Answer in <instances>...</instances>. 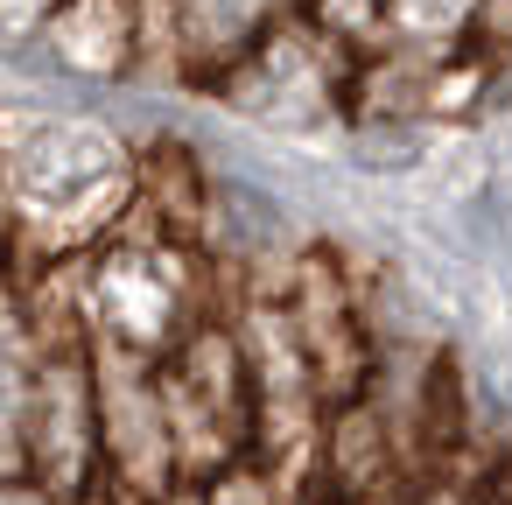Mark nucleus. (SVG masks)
Listing matches in <instances>:
<instances>
[{"label": "nucleus", "instance_id": "1", "mask_svg": "<svg viewBox=\"0 0 512 505\" xmlns=\"http://www.w3.org/2000/svg\"><path fill=\"white\" fill-rule=\"evenodd\" d=\"M0 190L22 218V274L71 267L134 218L141 148L92 113L0 106Z\"/></svg>", "mask_w": 512, "mask_h": 505}, {"label": "nucleus", "instance_id": "2", "mask_svg": "<svg viewBox=\"0 0 512 505\" xmlns=\"http://www.w3.org/2000/svg\"><path fill=\"white\" fill-rule=\"evenodd\" d=\"M64 281L85 337L106 358H134V365H169L211 316L232 309V274L218 267V253L155 232L141 211L85 260H71Z\"/></svg>", "mask_w": 512, "mask_h": 505}, {"label": "nucleus", "instance_id": "3", "mask_svg": "<svg viewBox=\"0 0 512 505\" xmlns=\"http://www.w3.org/2000/svg\"><path fill=\"white\" fill-rule=\"evenodd\" d=\"M351 78L358 50L330 43L309 15H288L211 85V99L267 134H323L351 120Z\"/></svg>", "mask_w": 512, "mask_h": 505}, {"label": "nucleus", "instance_id": "4", "mask_svg": "<svg viewBox=\"0 0 512 505\" xmlns=\"http://www.w3.org/2000/svg\"><path fill=\"white\" fill-rule=\"evenodd\" d=\"M43 50L71 78H127L155 50L148 0H57V15L43 29Z\"/></svg>", "mask_w": 512, "mask_h": 505}, {"label": "nucleus", "instance_id": "5", "mask_svg": "<svg viewBox=\"0 0 512 505\" xmlns=\"http://www.w3.org/2000/svg\"><path fill=\"white\" fill-rule=\"evenodd\" d=\"M43 358V323L22 281H0V484H22V421Z\"/></svg>", "mask_w": 512, "mask_h": 505}, {"label": "nucleus", "instance_id": "6", "mask_svg": "<svg viewBox=\"0 0 512 505\" xmlns=\"http://www.w3.org/2000/svg\"><path fill=\"white\" fill-rule=\"evenodd\" d=\"M484 8L491 0H386L379 50L428 57V64L470 57V50H484Z\"/></svg>", "mask_w": 512, "mask_h": 505}, {"label": "nucleus", "instance_id": "7", "mask_svg": "<svg viewBox=\"0 0 512 505\" xmlns=\"http://www.w3.org/2000/svg\"><path fill=\"white\" fill-rule=\"evenodd\" d=\"M302 15H309L330 43H344V50H358V57H372L379 36H386V0H302Z\"/></svg>", "mask_w": 512, "mask_h": 505}, {"label": "nucleus", "instance_id": "8", "mask_svg": "<svg viewBox=\"0 0 512 505\" xmlns=\"http://www.w3.org/2000/svg\"><path fill=\"white\" fill-rule=\"evenodd\" d=\"M204 505H302V491L288 484V477H274L267 463H232V470H218L211 484H204Z\"/></svg>", "mask_w": 512, "mask_h": 505}, {"label": "nucleus", "instance_id": "9", "mask_svg": "<svg viewBox=\"0 0 512 505\" xmlns=\"http://www.w3.org/2000/svg\"><path fill=\"white\" fill-rule=\"evenodd\" d=\"M57 0H0V43H43Z\"/></svg>", "mask_w": 512, "mask_h": 505}, {"label": "nucleus", "instance_id": "10", "mask_svg": "<svg viewBox=\"0 0 512 505\" xmlns=\"http://www.w3.org/2000/svg\"><path fill=\"white\" fill-rule=\"evenodd\" d=\"M477 505H512V442H498L477 463Z\"/></svg>", "mask_w": 512, "mask_h": 505}, {"label": "nucleus", "instance_id": "11", "mask_svg": "<svg viewBox=\"0 0 512 505\" xmlns=\"http://www.w3.org/2000/svg\"><path fill=\"white\" fill-rule=\"evenodd\" d=\"M302 505H365V498H330V491H309Z\"/></svg>", "mask_w": 512, "mask_h": 505}]
</instances>
